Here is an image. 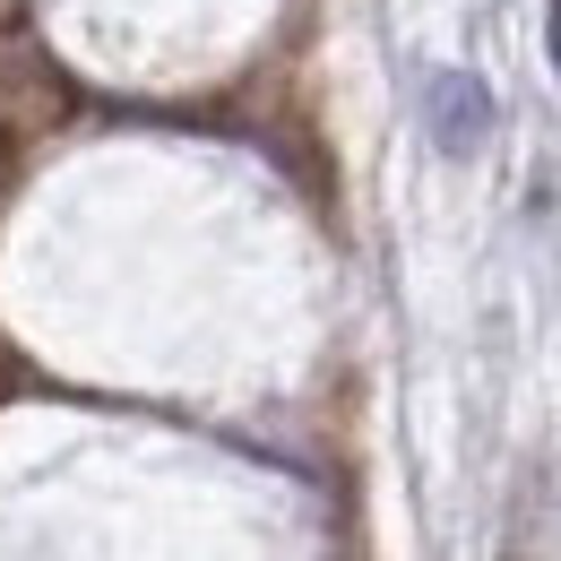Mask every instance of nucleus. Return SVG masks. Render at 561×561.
Instances as JSON below:
<instances>
[{
  "mask_svg": "<svg viewBox=\"0 0 561 561\" xmlns=\"http://www.w3.org/2000/svg\"><path fill=\"white\" fill-rule=\"evenodd\" d=\"M423 113H432V147H440V156H476V147L492 139V87L476 70H432Z\"/></svg>",
  "mask_w": 561,
  "mask_h": 561,
  "instance_id": "1",
  "label": "nucleus"
},
{
  "mask_svg": "<svg viewBox=\"0 0 561 561\" xmlns=\"http://www.w3.org/2000/svg\"><path fill=\"white\" fill-rule=\"evenodd\" d=\"M545 44H553V70H561V0H553V26H545Z\"/></svg>",
  "mask_w": 561,
  "mask_h": 561,
  "instance_id": "2",
  "label": "nucleus"
},
{
  "mask_svg": "<svg viewBox=\"0 0 561 561\" xmlns=\"http://www.w3.org/2000/svg\"><path fill=\"white\" fill-rule=\"evenodd\" d=\"M510 561H518V553H510Z\"/></svg>",
  "mask_w": 561,
  "mask_h": 561,
  "instance_id": "3",
  "label": "nucleus"
}]
</instances>
